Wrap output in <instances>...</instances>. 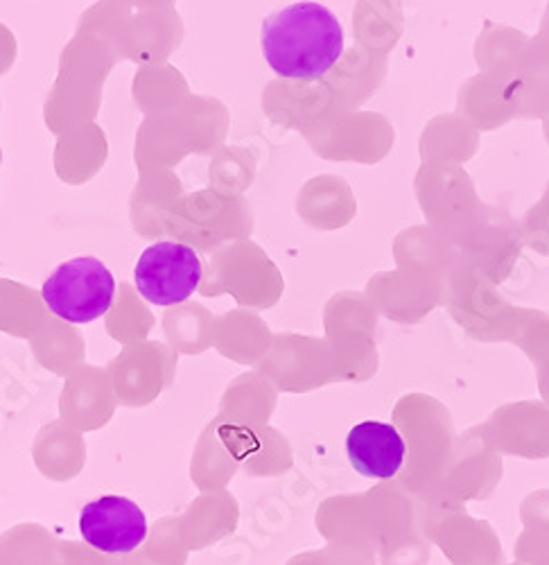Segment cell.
Masks as SVG:
<instances>
[{"label": "cell", "mask_w": 549, "mask_h": 565, "mask_svg": "<svg viewBox=\"0 0 549 565\" xmlns=\"http://www.w3.org/2000/svg\"><path fill=\"white\" fill-rule=\"evenodd\" d=\"M260 45L267 66L279 77L316 82L340 62L344 28L326 6L301 0L267 14Z\"/></svg>", "instance_id": "1"}, {"label": "cell", "mask_w": 549, "mask_h": 565, "mask_svg": "<svg viewBox=\"0 0 549 565\" xmlns=\"http://www.w3.org/2000/svg\"><path fill=\"white\" fill-rule=\"evenodd\" d=\"M41 297L49 310L68 323H90L116 301V278L94 256L73 258L45 278Z\"/></svg>", "instance_id": "2"}, {"label": "cell", "mask_w": 549, "mask_h": 565, "mask_svg": "<svg viewBox=\"0 0 549 565\" xmlns=\"http://www.w3.org/2000/svg\"><path fill=\"white\" fill-rule=\"evenodd\" d=\"M204 276L197 252L189 245L163 241L148 247L133 269L136 290L154 306L189 301Z\"/></svg>", "instance_id": "3"}, {"label": "cell", "mask_w": 549, "mask_h": 565, "mask_svg": "<svg viewBox=\"0 0 549 565\" xmlns=\"http://www.w3.org/2000/svg\"><path fill=\"white\" fill-rule=\"evenodd\" d=\"M79 534L98 552L129 554L146 543L148 518L129 498L103 495L84 504L79 513Z\"/></svg>", "instance_id": "4"}, {"label": "cell", "mask_w": 549, "mask_h": 565, "mask_svg": "<svg viewBox=\"0 0 549 565\" xmlns=\"http://www.w3.org/2000/svg\"><path fill=\"white\" fill-rule=\"evenodd\" d=\"M351 466L359 476L372 480H389L398 476L405 461V439L400 433L380 420H364L346 437Z\"/></svg>", "instance_id": "5"}]
</instances>
